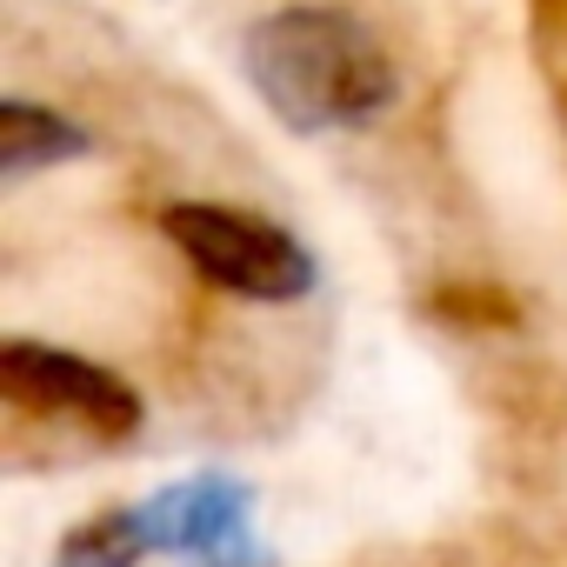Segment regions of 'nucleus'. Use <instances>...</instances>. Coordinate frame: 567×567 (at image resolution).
Listing matches in <instances>:
<instances>
[{
    "mask_svg": "<svg viewBox=\"0 0 567 567\" xmlns=\"http://www.w3.org/2000/svg\"><path fill=\"white\" fill-rule=\"evenodd\" d=\"M147 554H154L147 507H101L81 527H68L54 567H141Z\"/></svg>",
    "mask_w": 567,
    "mask_h": 567,
    "instance_id": "nucleus-6",
    "label": "nucleus"
},
{
    "mask_svg": "<svg viewBox=\"0 0 567 567\" xmlns=\"http://www.w3.org/2000/svg\"><path fill=\"white\" fill-rule=\"evenodd\" d=\"M247 514H254V494L234 487V481H181L167 494L147 501V527H154V547L161 554H181L194 567H254V540H247Z\"/></svg>",
    "mask_w": 567,
    "mask_h": 567,
    "instance_id": "nucleus-4",
    "label": "nucleus"
},
{
    "mask_svg": "<svg viewBox=\"0 0 567 567\" xmlns=\"http://www.w3.org/2000/svg\"><path fill=\"white\" fill-rule=\"evenodd\" d=\"M167 240L181 247V260L220 295L240 301H301L315 288V254L254 207H227V200H174L161 207Z\"/></svg>",
    "mask_w": 567,
    "mask_h": 567,
    "instance_id": "nucleus-2",
    "label": "nucleus"
},
{
    "mask_svg": "<svg viewBox=\"0 0 567 567\" xmlns=\"http://www.w3.org/2000/svg\"><path fill=\"white\" fill-rule=\"evenodd\" d=\"M74 154H87V134L68 114L34 107V101H8V107H0V167H8L14 181L34 174V167L74 161Z\"/></svg>",
    "mask_w": 567,
    "mask_h": 567,
    "instance_id": "nucleus-5",
    "label": "nucleus"
},
{
    "mask_svg": "<svg viewBox=\"0 0 567 567\" xmlns=\"http://www.w3.org/2000/svg\"><path fill=\"white\" fill-rule=\"evenodd\" d=\"M247 81L267 114L295 134H341L368 127L394 107L401 68L388 41L348 8H280L247 28Z\"/></svg>",
    "mask_w": 567,
    "mask_h": 567,
    "instance_id": "nucleus-1",
    "label": "nucleus"
},
{
    "mask_svg": "<svg viewBox=\"0 0 567 567\" xmlns=\"http://www.w3.org/2000/svg\"><path fill=\"white\" fill-rule=\"evenodd\" d=\"M0 394H8L14 414L74 421L101 447L134 441V427H141V394L114 368H101L87 354H68V348H48V341H8L0 348Z\"/></svg>",
    "mask_w": 567,
    "mask_h": 567,
    "instance_id": "nucleus-3",
    "label": "nucleus"
},
{
    "mask_svg": "<svg viewBox=\"0 0 567 567\" xmlns=\"http://www.w3.org/2000/svg\"><path fill=\"white\" fill-rule=\"evenodd\" d=\"M434 308H441V315H467L461 328H481V315H501V321H514V301H501V295H481V288H454V295H441Z\"/></svg>",
    "mask_w": 567,
    "mask_h": 567,
    "instance_id": "nucleus-7",
    "label": "nucleus"
}]
</instances>
